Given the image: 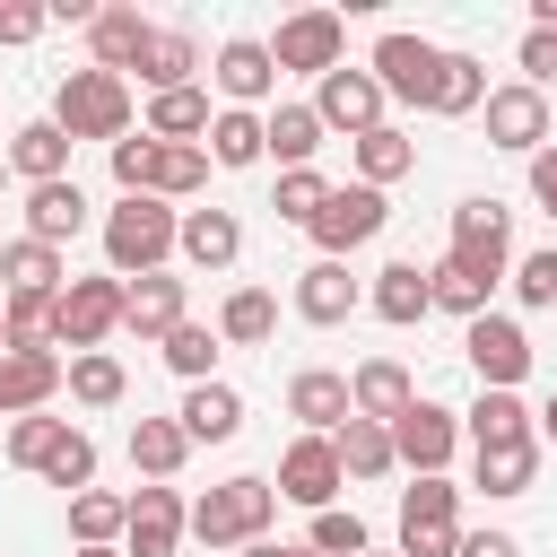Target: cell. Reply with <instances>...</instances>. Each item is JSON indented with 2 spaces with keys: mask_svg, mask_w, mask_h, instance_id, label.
Wrapping results in <instances>:
<instances>
[{
  "mask_svg": "<svg viewBox=\"0 0 557 557\" xmlns=\"http://www.w3.org/2000/svg\"><path fill=\"white\" fill-rule=\"evenodd\" d=\"M148 165H157V139L139 131V139H113V183L122 191H148Z\"/></svg>",
  "mask_w": 557,
  "mask_h": 557,
  "instance_id": "f5cc1de1",
  "label": "cell"
},
{
  "mask_svg": "<svg viewBox=\"0 0 557 557\" xmlns=\"http://www.w3.org/2000/svg\"><path fill=\"white\" fill-rule=\"evenodd\" d=\"M348 157H357V183H374V191H392L409 165H418V139L400 131V122H383V131H366V139H348Z\"/></svg>",
  "mask_w": 557,
  "mask_h": 557,
  "instance_id": "836d02e7",
  "label": "cell"
},
{
  "mask_svg": "<svg viewBox=\"0 0 557 557\" xmlns=\"http://www.w3.org/2000/svg\"><path fill=\"white\" fill-rule=\"evenodd\" d=\"M191 322V278H174V270H148V278H131V313H122V331H139V339H165V331H183Z\"/></svg>",
  "mask_w": 557,
  "mask_h": 557,
  "instance_id": "ffe728a7",
  "label": "cell"
},
{
  "mask_svg": "<svg viewBox=\"0 0 557 557\" xmlns=\"http://www.w3.org/2000/svg\"><path fill=\"white\" fill-rule=\"evenodd\" d=\"M191 270H235L244 252V218L235 209H183V244H174Z\"/></svg>",
  "mask_w": 557,
  "mask_h": 557,
  "instance_id": "d4e9b609",
  "label": "cell"
},
{
  "mask_svg": "<svg viewBox=\"0 0 557 557\" xmlns=\"http://www.w3.org/2000/svg\"><path fill=\"white\" fill-rule=\"evenodd\" d=\"M0 287H9V296H61V287H70V261H61L52 244L17 235V244H0Z\"/></svg>",
  "mask_w": 557,
  "mask_h": 557,
  "instance_id": "4316f807",
  "label": "cell"
},
{
  "mask_svg": "<svg viewBox=\"0 0 557 557\" xmlns=\"http://www.w3.org/2000/svg\"><path fill=\"white\" fill-rule=\"evenodd\" d=\"M426 287H435V313H461V322H479V313H487V296H496V287H479V278H470V270H453V261H435V270H426Z\"/></svg>",
  "mask_w": 557,
  "mask_h": 557,
  "instance_id": "f6af8a7d",
  "label": "cell"
},
{
  "mask_svg": "<svg viewBox=\"0 0 557 557\" xmlns=\"http://www.w3.org/2000/svg\"><path fill=\"white\" fill-rule=\"evenodd\" d=\"M531 479H540V444H496V453L470 461L479 496H531Z\"/></svg>",
  "mask_w": 557,
  "mask_h": 557,
  "instance_id": "74e56055",
  "label": "cell"
},
{
  "mask_svg": "<svg viewBox=\"0 0 557 557\" xmlns=\"http://www.w3.org/2000/svg\"><path fill=\"white\" fill-rule=\"evenodd\" d=\"M122 392H131V374H122V357H113V348L70 357V400H78V409H113Z\"/></svg>",
  "mask_w": 557,
  "mask_h": 557,
  "instance_id": "60d3db41",
  "label": "cell"
},
{
  "mask_svg": "<svg viewBox=\"0 0 557 557\" xmlns=\"http://www.w3.org/2000/svg\"><path fill=\"white\" fill-rule=\"evenodd\" d=\"M278 331V296L270 287H226V305H218V339L226 348H261Z\"/></svg>",
  "mask_w": 557,
  "mask_h": 557,
  "instance_id": "d590c367",
  "label": "cell"
},
{
  "mask_svg": "<svg viewBox=\"0 0 557 557\" xmlns=\"http://www.w3.org/2000/svg\"><path fill=\"white\" fill-rule=\"evenodd\" d=\"M70 557H122V548H70Z\"/></svg>",
  "mask_w": 557,
  "mask_h": 557,
  "instance_id": "94428289",
  "label": "cell"
},
{
  "mask_svg": "<svg viewBox=\"0 0 557 557\" xmlns=\"http://www.w3.org/2000/svg\"><path fill=\"white\" fill-rule=\"evenodd\" d=\"M52 26V9L44 0H0V44H35Z\"/></svg>",
  "mask_w": 557,
  "mask_h": 557,
  "instance_id": "db71d44e",
  "label": "cell"
},
{
  "mask_svg": "<svg viewBox=\"0 0 557 557\" xmlns=\"http://www.w3.org/2000/svg\"><path fill=\"white\" fill-rule=\"evenodd\" d=\"M513 296L522 305H557V252H522L513 261Z\"/></svg>",
  "mask_w": 557,
  "mask_h": 557,
  "instance_id": "f907efd6",
  "label": "cell"
},
{
  "mask_svg": "<svg viewBox=\"0 0 557 557\" xmlns=\"http://www.w3.org/2000/svg\"><path fill=\"white\" fill-rule=\"evenodd\" d=\"M366 70L383 78V96H392V104H418V113H426V104H435V70H444V44L400 35V26H392V35H374V61H366Z\"/></svg>",
  "mask_w": 557,
  "mask_h": 557,
  "instance_id": "30bf717a",
  "label": "cell"
},
{
  "mask_svg": "<svg viewBox=\"0 0 557 557\" xmlns=\"http://www.w3.org/2000/svg\"><path fill=\"white\" fill-rule=\"evenodd\" d=\"M200 148H209V165H235V174H244V165H261V157H270V131H261V113L218 104V122H209V139H200Z\"/></svg>",
  "mask_w": 557,
  "mask_h": 557,
  "instance_id": "e575fe53",
  "label": "cell"
},
{
  "mask_svg": "<svg viewBox=\"0 0 557 557\" xmlns=\"http://www.w3.org/2000/svg\"><path fill=\"white\" fill-rule=\"evenodd\" d=\"M0 348H61V339H52V296H9Z\"/></svg>",
  "mask_w": 557,
  "mask_h": 557,
  "instance_id": "bcb514c9",
  "label": "cell"
},
{
  "mask_svg": "<svg viewBox=\"0 0 557 557\" xmlns=\"http://www.w3.org/2000/svg\"><path fill=\"white\" fill-rule=\"evenodd\" d=\"M479 113H487V148H513V157H540L548 148V96L540 87H522V78L513 87H487Z\"/></svg>",
  "mask_w": 557,
  "mask_h": 557,
  "instance_id": "2e32d148",
  "label": "cell"
},
{
  "mask_svg": "<svg viewBox=\"0 0 557 557\" xmlns=\"http://www.w3.org/2000/svg\"><path fill=\"white\" fill-rule=\"evenodd\" d=\"M52 122L70 131V139H131V78H113V70H70L61 78V96H52Z\"/></svg>",
  "mask_w": 557,
  "mask_h": 557,
  "instance_id": "277c9868",
  "label": "cell"
},
{
  "mask_svg": "<svg viewBox=\"0 0 557 557\" xmlns=\"http://www.w3.org/2000/svg\"><path fill=\"white\" fill-rule=\"evenodd\" d=\"M348 400H357V418L392 426V418L418 400V383H409V366H400V357H366V366L348 374Z\"/></svg>",
  "mask_w": 557,
  "mask_h": 557,
  "instance_id": "484cf974",
  "label": "cell"
},
{
  "mask_svg": "<svg viewBox=\"0 0 557 557\" xmlns=\"http://www.w3.org/2000/svg\"><path fill=\"white\" fill-rule=\"evenodd\" d=\"M270 61H278V70H305V78H331V70L348 61V17H339V9H296V17H278Z\"/></svg>",
  "mask_w": 557,
  "mask_h": 557,
  "instance_id": "9c48e42d",
  "label": "cell"
},
{
  "mask_svg": "<svg viewBox=\"0 0 557 557\" xmlns=\"http://www.w3.org/2000/svg\"><path fill=\"white\" fill-rule=\"evenodd\" d=\"M261 131H270V157H278V174H296V165H313V148L331 139L313 104H270V113H261Z\"/></svg>",
  "mask_w": 557,
  "mask_h": 557,
  "instance_id": "d6a6232c",
  "label": "cell"
},
{
  "mask_svg": "<svg viewBox=\"0 0 557 557\" xmlns=\"http://www.w3.org/2000/svg\"><path fill=\"white\" fill-rule=\"evenodd\" d=\"M287 505H305V513H331L339 505V487H348V470H339V444L331 435H296L287 453H278V479H270Z\"/></svg>",
  "mask_w": 557,
  "mask_h": 557,
  "instance_id": "7c38bea8",
  "label": "cell"
},
{
  "mask_svg": "<svg viewBox=\"0 0 557 557\" xmlns=\"http://www.w3.org/2000/svg\"><path fill=\"white\" fill-rule=\"evenodd\" d=\"M191 70H200V44H191L183 26H157L148 52H139V87H148V96H174V87H191Z\"/></svg>",
  "mask_w": 557,
  "mask_h": 557,
  "instance_id": "4dcf8cb0",
  "label": "cell"
},
{
  "mask_svg": "<svg viewBox=\"0 0 557 557\" xmlns=\"http://www.w3.org/2000/svg\"><path fill=\"white\" fill-rule=\"evenodd\" d=\"M383 218H392V200L374 191V183H331V200L313 209V261H348L357 244H374L383 235Z\"/></svg>",
  "mask_w": 557,
  "mask_h": 557,
  "instance_id": "8992f818",
  "label": "cell"
},
{
  "mask_svg": "<svg viewBox=\"0 0 557 557\" xmlns=\"http://www.w3.org/2000/svg\"><path fill=\"white\" fill-rule=\"evenodd\" d=\"M366 557H400V548H366Z\"/></svg>",
  "mask_w": 557,
  "mask_h": 557,
  "instance_id": "6125c7cd",
  "label": "cell"
},
{
  "mask_svg": "<svg viewBox=\"0 0 557 557\" xmlns=\"http://www.w3.org/2000/svg\"><path fill=\"white\" fill-rule=\"evenodd\" d=\"M392 453H400V470L444 479V470H453V453H461V418H453L444 400H409V409L392 418Z\"/></svg>",
  "mask_w": 557,
  "mask_h": 557,
  "instance_id": "8fae6325",
  "label": "cell"
},
{
  "mask_svg": "<svg viewBox=\"0 0 557 557\" xmlns=\"http://www.w3.org/2000/svg\"><path fill=\"white\" fill-rule=\"evenodd\" d=\"M278 548H287V540H252V548H235V557H278Z\"/></svg>",
  "mask_w": 557,
  "mask_h": 557,
  "instance_id": "680465c9",
  "label": "cell"
},
{
  "mask_svg": "<svg viewBox=\"0 0 557 557\" xmlns=\"http://www.w3.org/2000/svg\"><path fill=\"white\" fill-rule=\"evenodd\" d=\"M174 244H183V209H174V200H157V191H122V200L104 209V270H113V278H148V270H165Z\"/></svg>",
  "mask_w": 557,
  "mask_h": 557,
  "instance_id": "6da1fadb",
  "label": "cell"
},
{
  "mask_svg": "<svg viewBox=\"0 0 557 557\" xmlns=\"http://www.w3.org/2000/svg\"><path fill=\"white\" fill-rule=\"evenodd\" d=\"M479 104H487V70H479L470 52H444V70H435V104H426V113L453 122V113H479Z\"/></svg>",
  "mask_w": 557,
  "mask_h": 557,
  "instance_id": "b9f144b4",
  "label": "cell"
},
{
  "mask_svg": "<svg viewBox=\"0 0 557 557\" xmlns=\"http://www.w3.org/2000/svg\"><path fill=\"white\" fill-rule=\"evenodd\" d=\"M383 78L374 70H331V78H313V113H322V131H348V139H366V131H383Z\"/></svg>",
  "mask_w": 557,
  "mask_h": 557,
  "instance_id": "4fadbf2b",
  "label": "cell"
},
{
  "mask_svg": "<svg viewBox=\"0 0 557 557\" xmlns=\"http://www.w3.org/2000/svg\"><path fill=\"white\" fill-rule=\"evenodd\" d=\"M70 148H78V139H70L52 113H35V122L9 131V174H26V191H35V183H70Z\"/></svg>",
  "mask_w": 557,
  "mask_h": 557,
  "instance_id": "d6986e66",
  "label": "cell"
},
{
  "mask_svg": "<svg viewBox=\"0 0 557 557\" xmlns=\"http://www.w3.org/2000/svg\"><path fill=\"white\" fill-rule=\"evenodd\" d=\"M270 522H278V487L270 479H218L209 496H191V540L200 548H252V540H270Z\"/></svg>",
  "mask_w": 557,
  "mask_h": 557,
  "instance_id": "7a4b0ae2",
  "label": "cell"
},
{
  "mask_svg": "<svg viewBox=\"0 0 557 557\" xmlns=\"http://www.w3.org/2000/svg\"><path fill=\"white\" fill-rule=\"evenodd\" d=\"M513 61H522V87H540V96H548V87H557V35H548V26H531V35H522V52H513Z\"/></svg>",
  "mask_w": 557,
  "mask_h": 557,
  "instance_id": "816d5d0a",
  "label": "cell"
},
{
  "mask_svg": "<svg viewBox=\"0 0 557 557\" xmlns=\"http://www.w3.org/2000/svg\"><path fill=\"white\" fill-rule=\"evenodd\" d=\"M52 392H70L61 348H0V418H35L52 409Z\"/></svg>",
  "mask_w": 557,
  "mask_h": 557,
  "instance_id": "9a60e30c",
  "label": "cell"
},
{
  "mask_svg": "<svg viewBox=\"0 0 557 557\" xmlns=\"http://www.w3.org/2000/svg\"><path fill=\"white\" fill-rule=\"evenodd\" d=\"M122 313H131V278H113V270L70 278V287L52 296V339H61L70 357H87V348H104V339L122 331Z\"/></svg>",
  "mask_w": 557,
  "mask_h": 557,
  "instance_id": "5b68a950",
  "label": "cell"
},
{
  "mask_svg": "<svg viewBox=\"0 0 557 557\" xmlns=\"http://www.w3.org/2000/svg\"><path fill=\"white\" fill-rule=\"evenodd\" d=\"M444 261H453V270H470L479 287L513 278V209H505L496 191L453 200V244H444Z\"/></svg>",
  "mask_w": 557,
  "mask_h": 557,
  "instance_id": "3957f363",
  "label": "cell"
},
{
  "mask_svg": "<svg viewBox=\"0 0 557 557\" xmlns=\"http://www.w3.org/2000/svg\"><path fill=\"white\" fill-rule=\"evenodd\" d=\"M44 487H61V496H87L96 487V435L87 426H61V444L44 453V470H35Z\"/></svg>",
  "mask_w": 557,
  "mask_h": 557,
  "instance_id": "ab89813d",
  "label": "cell"
},
{
  "mask_svg": "<svg viewBox=\"0 0 557 557\" xmlns=\"http://www.w3.org/2000/svg\"><path fill=\"white\" fill-rule=\"evenodd\" d=\"M331 444H339V470H348V479H392V470H400L392 426H374V418H348Z\"/></svg>",
  "mask_w": 557,
  "mask_h": 557,
  "instance_id": "8d00e7d4",
  "label": "cell"
},
{
  "mask_svg": "<svg viewBox=\"0 0 557 557\" xmlns=\"http://www.w3.org/2000/svg\"><path fill=\"white\" fill-rule=\"evenodd\" d=\"M26 235H35V244H52V252H61L70 235H87V191H78V174H70V183H35V191H26Z\"/></svg>",
  "mask_w": 557,
  "mask_h": 557,
  "instance_id": "cb8c5ba5",
  "label": "cell"
},
{
  "mask_svg": "<svg viewBox=\"0 0 557 557\" xmlns=\"http://www.w3.org/2000/svg\"><path fill=\"white\" fill-rule=\"evenodd\" d=\"M400 557H461V487L453 479L400 487Z\"/></svg>",
  "mask_w": 557,
  "mask_h": 557,
  "instance_id": "52a82bcc",
  "label": "cell"
},
{
  "mask_svg": "<svg viewBox=\"0 0 557 557\" xmlns=\"http://www.w3.org/2000/svg\"><path fill=\"white\" fill-rule=\"evenodd\" d=\"M183 540H191V505H183V487H148V479H139L122 557H183Z\"/></svg>",
  "mask_w": 557,
  "mask_h": 557,
  "instance_id": "5bb4252c",
  "label": "cell"
},
{
  "mask_svg": "<svg viewBox=\"0 0 557 557\" xmlns=\"http://www.w3.org/2000/svg\"><path fill=\"white\" fill-rule=\"evenodd\" d=\"M366 305V287L348 278V261H305L296 270V313L313 322V331H331V322H348Z\"/></svg>",
  "mask_w": 557,
  "mask_h": 557,
  "instance_id": "44dd1931",
  "label": "cell"
},
{
  "mask_svg": "<svg viewBox=\"0 0 557 557\" xmlns=\"http://www.w3.org/2000/svg\"><path fill=\"white\" fill-rule=\"evenodd\" d=\"M61 426H70V418H44V409H35V418H9V435H0V453H9L17 470H44V453L61 444Z\"/></svg>",
  "mask_w": 557,
  "mask_h": 557,
  "instance_id": "7dc6e473",
  "label": "cell"
},
{
  "mask_svg": "<svg viewBox=\"0 0 557 557\" xmlns=\"http://www.w3.org/2000/svg\"><path fill=\"white\" fill-rule=\"evenodd\" d=\"M461 348H470V374H479V392H522V374H531V331L513 322V313H479V322H461Z\"/></svg>",
  "mask_w": 557,
  "mask_h": 557,
  "instance_id": "ba28073f",
  "label": "cell"
},
{
  "mask_svg": "<svg viewBox=\"0 0 557 557\" xmlns=\"http://www.w3.org/2000/svg\"><path fill=\"white\" fill-rule=\"evenodd\" d=\"M122 531H131V496H113V487L70 496V540H78V548H113Z\"/></svg>",
  "mask_w": 557,
  "mask_h": 557,
  "instance_id": "f35d334b",
  "label": "cell"
},
{
  "mask_svg": "<svg viewBox=\"0 0 557 557\" xmlns=\"http://www.w3.org/2000/svg\"><path fill=\"white\" fill-rule=\"evenodd\" d=\"M157 348H165V366H174L183 383H218V331H209V322H183V331H165Z\"/></svg>",
  "mask_w": 557,
  "mask_h": 557,
  "instance_id": "ee69618b",
  "label": "cell"
},
{
  "mask_svg": "<svg viewBox=\"0 0 557 557\" xmlns=\"http://www.w3.org/2000/svg\"><path fill=\"white\" fill-rule=\"evenodd\" d=\"M531 200L557 218V148H540V157H531Z\"/></svg>",
  "mask_w": 557,
  "mask_h": 557,
  "instance_id": "9f6ffc18",
  "label": "cell"
},
{
  "mask_svg": "<svg viewBox=\"0 0 557 557\" xmlns=\"http://www.w3.org/2000/svg\"><path fill=\"white\" fill-rule=\"evenodd\" d=\"M322 200H331V183H322L313 165H296V174H278V200H270V209H278L287 226H313V209H322Z\"/></svg>",
  "mask_w": 557,
  "mask_h": 557,
  "instance_id": "681fc988",
  "label": "cell"
},
{
  "mask_svg": "<svg viewBox=\"0 0 557 557\" xmlns=\"http://www.w3.org/2000/svg\"><path fill=\"white\" fill-rule=\"evenodd\" d=\"M278 557H322V548H305V540H287V548H278Z\"/></svg>",
  "mask_w": 557,
  "mask_h": 557,
  "instance_id": "91938a15",
  "label": "cell"
},
{
  "mask_svg": "<svg viewBox=\"0 0 557 557\" xmlns=\"http://www.w3.org/2000/svg\"><path fill=\"white\" fill-rule=\"evenodd\" d=\"M174 418H183L191 444H226V435H244V392L235 383H191Z\"/></svg>",
  "mask_w": 557,
  "mask_h": 557,
  "instance_id": "f1b7e54d",
  "label": "cell"
},
{
  "mask_svg": "<svg viewBox=\"0 0 557 557\" xmlns=\"http://www.w3.org/2000/svg\"><path fill=\"white\" fill-rule=\"evenodd\" d=\"M0 322H9V287H0Z\"/></svg>",
  "mask_w": 557,
  "mask_h": 557,
  "instance_id": "e7e4bbea",
  "label": "cell"
},
{
  "mask_svg": "<svg viewBox=\"0 0 557 557\" xmlns=\"http://www.w3.org/2000/svg\"><path fill=\"white\" fill-rule=\"evenodd\" d=\"M209 96L200 87H174V96H148V139H165V148H200L209 139Z\"/></svg>",
  "mask_w": 557,
  "mask_h": 557,
  "instance_id": "1f68e13d",
  "label": "cell"
},
{
  "mask_svg": "<svg viewBox=\"0 0 557 557\" xmlns=\"http://www.w3.org/2000/svg\"><path fill=\"white\" fill-rule=\"evenodd\" d=\"M191 461V435H183V418H139L131 426V470L148 479V487H174V470Z\"/></svg>",
  "mask_w": 557,
  "mask_h": 557,
  "instance_id": "f546056e",
  "label": "cell"
},
{
  "mask_svg": "<svg viewBox=\"0 0 557 557\" xmlns=\"http://www.w3.org/2000/svg\"><path fill=\"white\" fill-rule=\"evenodd\" d=\"M305 548H322V557H366L374 540H366V522H357L348 505H331V513H313V531H305Z\"/></svg>",
  "mask_w": 557,
  "mask_h": 557,
  "instance_id": "c3c4849f",
  "label": "cell"
},
{
  "mask_svg": "<svg viewBox=\"0 0 557 557\" xmlns=\"http://www.w3.org/2000/svg\"><path fill=\"white\" fill-rule=\"evenodd\" d=\"M461 557H522L513 531H461Z\"/></svg>",
  "mask_w": 557,
  "mask_h": 557,
  "instance_id": "11a10c76",
  "label": "cell"
},
{
  "mask_svg": "<svg viewBox=\"0 0 557 557\" xmlns=\"http://www.w3.org/2000/svg\"><path fill=\"white\" fill-rule=\"evenodd\" d=\"M209 78H218V96H226L235 113H252L261 96H278V61H270V44H261V35H226V44H218V61H209Z\"/></svg>",
  "mask_w": 557,
  "mask_h": 557,
  "instance_id": "e0dca14e",
  "label": "cell"
},
{
  "mask_svg": "<svg viewBox=\"0 0 557 557\" xmlns=\"http://www.w3.org/2000/svg\"><path fill=\"white\" fill-rule=\"evenodd\" d=\"M366 305H374L383 322H400V331H409V322H426V313H435V287H426V270H418V261H383V270H374V287H366Z\"/></svg>",
  "mask_w": 557,
  "mask_h": 557,
  "instance_id": "83f0119b",
  "label": "cell"
},
{
  "mask_svg": "<svg viewBox=\"0 0 557 557\" xmlns=\"http://www.w3.org/2000/svg\"><path fill=\"white\" fill-rule=\"evenodd\" d=\"M540 444H557V392H548V409H540Z\"/></svg>",
  "mask_w": 557,
  "mask_h": 557,
  "instance_id": "6f0895ef",
  "label": "cell"
},
{
  "mask_svg": "<svg viewBox=\"0 0 557 557\" xmlns=\"http://www.w3.org/2000/svg\"><path fill=\"white\" fill-rule=\"evenodd\" d=\"M200 183H209V148H165V139H157V165H148V191L183 209V200H191Z\"/></svg>",
  "mask_w": 557,
  "mask_h": 557,
  "instance_id": "7bdbcfd3",
  "label": "cell"
},
{
  "mask_svg": "<svg viewBox=\"0 0 557 557\" xmlns=\"http://www.w3.org/2000/svg\"><path fill=\"white\" fill-rule=\"evenodd\" d=\"M287 418H305V435H339V426L357 418L348 374H331V366H296V374H287Z\"/></svg>",
  "mask_w": 557,
  "mask_h": 557,
  "instance_id": "ac0fdd59",
  "label": "cell"
},
{
  "mask_svg": "<svg viewBox=\"0 0 557 557\" xmlns=\"http://www.w3.org/2000/svg\"><path fill=\"white\" fill-rule=\"evenodd\" d=\"M461 435H470L479 453H496V444H540V409H522V392H479V400L461 409Z\"/></svg>",
  "mask_w": 557,
  "mask_h": 557,
  "instance_id": "7402d4cb",
  "label": "cell"
},
{
  "mask_svg": "<svg viewBox=\"0 0 557 557\" xmlns=\"http://www.w3.org/2000/svg\"><path fill=\"white\" fill-rule=\"evenodd\" d=\"M0 183H9V148H0Z\"/></svg>",
  "mask_w": 557,
  "mask_h": 557,
  "instance_id": "be15d7a7",
  "label": "cell"
},
{
  "mask_svg": "<svg viewBox=\"0 0 557 557\" xmlns=\"http://www.w3.org/2000/svg\"><path fill=\"white\" fill-rule=\"evenodd\" d=\"M148 17L131 9V0H113V9H96V26H87V52H96V70H113V78H131L139 70V52H148Z\"/></svg>",
  "mask_w": 557,
  "mask_h": 557,
  "instance_id": "603a6c76",
  "label": "cell"
}]
</instances>
